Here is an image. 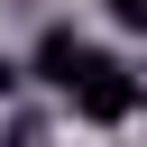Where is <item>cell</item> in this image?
Instances as JSON below:
<instances>
[{
  "mask_svg": "<svg viewBox=\"0 0 147 147\" xmlns=\"http://www.w3.org/2000/svg\"><path fill=\"white\" fill-rule=\"evenodd\" d=\"M64 101H74V119H92V129H119V119L147 101V83H138L119 55H92V64H83V83H74Z\"/></svg>",
  "mask_w": 147,
  "mask_h": 147,
  "instance_id": "obj_1",
  "label": "cell"
},
{
  "mask_svg": "<svg viewBox=\"0 0 147 147\" xmlns=\"http://www.w3.org/2000/svg\"><path fill=\"white\" fill-rule=\"evenodd\" d=\"M83 64H92V46H83V37H74V28L55 18V28L37 37V83H55V92H74V83H83Z\"/></svg>",
  "mask_w": 147,
  "mask_h": 147,
  "instance_id": "obj_2",
  "label": "cell"
},
{
  "mask_svg": "<svg viewBox=\"0 0 147 147\" xmlns=\"http://www.w3.org/2000/svg\"><path fill=\"white\" fill-rule=\"evenodd\" d=\"M101 9H110L119 28H147V0H101Z\"/></svg>",
  "mask_w": 147,
  "mask_h": 147,
  "instance_id": "obj_3",
  "label": "cell"
},
{
  "mask_svg": "<svg viewBox=\"0 0 147 147\" xmlns=\"http://www.w3.org/2000/svg\"><path fill=\"white\" fill-rule=\"evenodd\" d=\"M9 92H18V64H9V55H0V101H9Z\"/></svg>",
  "mask_w": 147,
  "mask_h": 147,
  "instance_id": "obj_4",
  "label": "cell"
},
{
  "mask_svg": "<svg viewBox=\"0 0 147 147\" xmlns=\"http://www.w3.org/2000/svg\"><path fill=\"white\" fill-rule=\"evenodd\" d=\"M138 83H147V74H138Z\"/></svg>",
  "mask_w": 147,
  "mask_h": 147,
  "instance_id": "obj_5",
  "label": "cell"
}]
</instances>
